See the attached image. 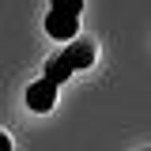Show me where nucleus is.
<instances>
[{"label":"nucleus","mask_w":151,"mask_h":151,"mask_svg":"<svg viewBox=\"0 0 151 151\" xmlns=\"http://www.w3.org/2000/svg\"><path fill=\"white\" fill-rule=\"evenodd\" d=\"M144 151H151V147H144Z\"/></svg>","instance_id":"39448f33"},{"label":"nucleus","mask_w":151,"mask_h":151,"mask_svg":"<svg viewBox=\"0 0 151 151\" xmlns=\"http://www.w3.org/2000/svg\"><path fill=\"white\" fill-rule=\"evenodd\" d=\"M91 64H94V42L76 38V45H68V49L60 57H53V60H45V79L64 83L68 76H76L79 68H91Z\"/></svg>","instance_id":"f257e3e1"},{"label":"nucleus","mask_w":151,"mask_h":151,"mask_svg":"<svg viewBox=\"0 0 151 151\" xmlns=\"http://www.w3.org/2000/svg\"><path fill=\"white\" fill-rule=\"evenodd\" d=\"M57 87H60V83H53V79L42 76V79H34V83L27 87L23 98H27V106H30L34 113H49V110L57 106Z\"/></svg>","instance_id":"7ed1b4c3"},{"label":"nucleus","mask_w":151,"mask_h":151,"mask_svg":"<svg viewBox=\"0 0 151 151\" xmlns=\"http://www.w3.org/2000/svg\"><path fill=\"white\" fill-rule=\"evenodd\" d=\"M45 34L57 38V42H76V34H79V15H76V12L49 8V15H45Z\"/></svg>","instance_id":"f03ea898"},{"label":"nucleus","mask_w":151,"mask_h":151,"mask_svg":"<svg viewBox=\"0 0 151 151\" xmlns=\"http://www.w3.org/2000/svg\"><path fill=\"white\" fill-rule=\"evenodd\" d=\"M49 8H60V12H76V15H79V12H83V0H53Z\"/></svg>","instance_id":"20e7f679"}]
</instances>
